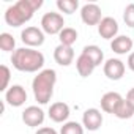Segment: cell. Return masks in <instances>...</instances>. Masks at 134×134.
<instances>
[{"label": "cell", "mask_w": 134, "mask_h": 134, "mask_svg": "<svg viewBox=\"0 0 134 134\" xmlns=\"http://www.w3.org/2000/svg\"><path fill=\"white\" fill-rule=\"evenodd\" d=\"M103 125V114L96 107H90L82 115V126L88 131H98Z\"/></svg>", "instance_id": "cell-8"}, {"label": "cell", "mask_w": 134, "mask_h": 134, "mask_svg": "<svg viewBox=\"0 0 134 134\" xmlns=\"http://www.w3.org/2000/svg\"><path fill=\"white\" fill-rule=\"evenodd\" d=\"M57 8L65 14H73L79 8L77 0H57Z\"/></svg>", "instance_id": "cell-20"}, {"label": "cell", "mask_w": 134, "mask_h": 134, "mask_svg": "<svg viewBox=\"0 0 134 134\" xmlns=\"http://www.w3.org/2000/svg\"><path fill=\"white\" fill-rule=\"evenodd\" d=\"M43 7V0H19L5 11V22L10 27H21L33 18V13Z\"/></svg>", "instance_id": "cell-1"}, {"label": "cell", "mask_w": 134, "mask_h": 134, "mask_svg": "<svg viewBox=\"0 0 134 134\" xmlns=\"http://www.w3.org/2000/svg\"><path fill=\"white\" fill-rule=\"evenodd\" d=\"M0 71H2V84H0V90L7 92L8 90V84H10V77H11V71L7 65L0 66Z\"/></svg>", "instance_id": "cell-23"}, {"label": "cell", "mask_w": 134, "mask_h": 134, "mask_svg": "<svg viewBox=\"0 0 134 134\" xmlns=\"http://www.w3.org/2000/svg\"><path fill=\"white\" fill-rule=\"evenodd\" d=\"M35 134H58V132L51 126H43V128H38V131Z\"/></svg>", "instance_id": "cell-25"}, {"label": "cell", "mask_w": 134, "mask_h": 134, "mask_svg": "<svg viewBox=\"0 0 134 134\" xmlns=\"http://www.w3.org/2000/svg\"><path fill=\"white\" fill-rule=\"evenodd\" d=\"M5 101L11 107H21L27 101V92L22 85H11L5 92Z\"/></svg>", "instance_id": "cell-9"}, {"label": "cell", "mask_w": 134, "mask_h": 134, "mask_svg": "<svg viewBox=\"0 0 134 134\" xmlns=\"http://www.w3.org/2000/svg\"><path fill=\"white\" fill-rule=\"evenodd\" d=\"M82 54L87 55V57L95 63V66H99V65L103 63V60H104V54H103L101 47H98V46H95V44L85 46V47L82 49Z\"/></svg>", "instance_id": "cell-17"}, {"label": "cell", "mask_w": 134, "mask_h": 134, "mask_svg": "<svg viewBox=\"0 0 134 134\" xmlns=\"http://www.w3.org/2000/svg\"><path fill=\"white\" fill-rule=\"evenodd\" d=\"M21 40L27 47H38L44 43V32L38 27H25L21 32Z\"/></svg>", "instance_id": "cell-6"}, {"label": "cell", "mask_w": 134, "mask_h": 134, "mask_svg": "<svg viewBox=\"0 0 134 134\" xmlns=\"http://www.w3.org/2000/svg\"><path fill=\"white\" fill-rule=\"evenodd\" d=\"M114 115L117 118H120V120H128V118H131L134 115V107L129 104V101L126 98H123V101L118 104V107H117Z\"/></svg>", "instance_id": "cell-19"}, {"label": "cell", "mask_w": 134, "mask_h": 134, "mask_svg": "<svg viewBox=\"0 0 134 134\" xmlns=\"http://www.w3.org/2000/svg\"><path fill=\"white\" fill-rule=\"evenodd\" d=\"M126 65H128V68H129L131 71H134V52H131V54L128 55V62H126Z\"/></svg>", "instance_id": "cell-26"}, {"label": "cell", "mask_w": 134, "mask_h": 134, "mask_svg": "<svg viewBox=\"0 0 134 134\" xmlns=\"http://www.w3.org/2000/svg\"><path fill=\"white\" fill-rule=\"evenodd\" d=\"M14 47H16V41H14L13 35H10L7 32L0 35V49L3 52H14L16 51Z\"/></svg>", "instance_id": "cell-21"}, {"label": "cell", "mask_w": 134, "mask_h": 134, "mask_svg": "<svg viewBox=\"0 0 134 134\" xmlns=\"http://www.w3.org/2000/svg\"><path fill=\"white\" fill-rule=\"evenodd\" d=\"M57 82V73L51 68L47 70H41L33 82H32V90H33V96L40 104H47L54 95V87Z\"/></svg>", "instance_id": "cell-3"}, {"label": "cell", "mask_w": 134, "mask_h": 134, "mask_svg": "<svg viewBox=\"0 0 134 134\" xmlns=\"http://www.w3.org/2000/svg\"><path fill=\"white\" fill-rule=\"evenodd\" d=\"M126 99H128V101H129V104L134 107V87H132V88L126 93Z\"/></svg>", "instance_id": "cell-27"}, {"label": "cell", "mask_w": 134, "mask_h": 134, "mask_svg": "<svg viewBox=\"0 0 134 134\" xmlns=\"http://www.w3.org/2000/svg\"><path fill=\"white\" fill-rule=\"evenodd\" d=\"M11 63L21 73H40L44 66V55L33 47H19L13 52Z\"/></svg>", "instance_id": "cell-2"}, {"label": "cell", "mask_w": 134, "mask_h": 134, "mask_svg": "<svg viewBox=\"0 0 134 134\" xmlns=\"http://www.w3.org/2000/svg\"><path fill=\"white\" fill-rule=\"evenodd\" d=\"M123 21L128 27H134V3H129L123 11Z\"/></svg>", "instance_id": "cell-24"}, {"label": "cell", "mask_w": 134, "mask_h": 134, "mask_svg": "<svg viewBox=\"0 0 134 134\" xmlns=\"http://www.w3.org/2000/svg\"><path fill=\"white\" fill-rule=\"evenodd\" d=\"M125 63L120 58H109L106 60L104 66H103V71L104 76L110 81H120L125 76Z\"/></svg>", "instance_id": "cell-5"}, {"label": "cell", "mask_w": 134, "mask_h": 134, "mask_svg": "<svg viewBox=\"0 0 134 134\" xmlns=\"http://www.w3.org/2000/svg\"><path fill=\"white\" fill-rule=\"evenodd\" d=\"M54 60L60 65V66H70L74 60V51L70 46L65 44H58L54 49Z\"/></svg>", "instance_id": "cell-14"}, {"label": "cell", "mask_w": 134, "mask_h": 134, "mask_svg": "<svg viewBox=\"0 0 134 134\" xmlns=\"http://www.w3.org/2000/svg\"><path fill=\"white\" fill-rule=\"evenodd\" d=\"M132 131H134V125H132Z\"/></svg>", "instance_id": "cell-28"}, {"label": "cell", "mask_w": 134, "mask_h": 134, "mask_svg": "<svg viewBox=\"0 0 134 134\" xmlns=\"http://www.w3.org/2000/svg\"><path fill=\"white\" fill-rule=\"evenodd\" d=\"M76 68H77V73H79L81 77H88V76L93 74V71H95L96 66H95V63L87 55L81 54L77 57V60H76Z\"/></svg>", "instance_id": "cell-16"}, {"label": "cell", "mask_w": 134, "mask_h": 134, "mask_svg": "<svg viewBox=\"0 0 134 134\" xmlns=\"http://www.w3.org/2000/svg\"><path fill=\"white\" fill-rule=\"evenodd\" d=\"M81 19L85 25H98L103 21L101 8L96 3H85L81 8Z\"/></svg>", "instance_id": "cell-7"}, {"label": "cell", "mask_w": 134, "mask_h": 134, "mask_svg": "<svg viewBox=\"0 0 134 134\" xmlns=\"http://www.w3.org/2000/svg\"><path fill=\"white\" fill-rule=\"evenodd\" d=\"M58 40H60V44H65V46L73 47V44L77 41V32H76L73 27H65V29L60 32Z\"/></svg>", "instance_id": "cell-18"}, {"label": "cell", "mask_w": 134, "mask_h": 134, "mask_svg": "<svg viewBox=\"0 0 134 134\" xmlns=\"http://www.w3.org/2000/svg\"><path fill=\"white\" fill-rule=\"evenodd\" d=\"M132 40L126 35H118L117 38H114L110 41V49L118 54V55H125V54H131L132 51Z\"/></svg>", "instance_id": "cell-15"}, {"label": "cell", "mask_w": 134, "mask_h": 134, "mask_svg": "<svg viewBox=\"0 0 134 134\" xmlns=\"http://www.w3.org/2000/svg\"><path fill=\"white\" fill-rule=\"evenodd\" d=\"M60 134H84V126L77 121H66L60 128Z\"/></svg>", "instance_id": "cell-22"}, {"label": "cell", "mask_w": 134, "mask_h": 134, "mask_svg": "<svg viewBox=\"0 0 134 134\" xmlns=\"http://www.w3.org/2000/svg\"><path fill=\"white\" fill-rule=\"evenodd\" d=\"M65 29V19L60 13H46L41 18V30L47 35H60V32Z\"/></svg>", "instance_id": "cell-4"}, {"label": "cell", "mask_w": 134, "mask_h": 134, "mask_svg": "<svg viewBox=\"0 0 134 134\" xmlns=\"http://www.w3.org/2000/svg\"><path fill=\"white\" fill-rule=\"evenodd\" d=\"M123 101V98H121V95L120 93H117V92H107V93H104L103 96H101V109H103V112H106V114H115V110H117V107H118V104Z\"/></svg>", "instance_id": "cell-13"}, {"label": "cell", "mask_w": 134, "mask_h": 134, "mask_svg": "<svg viewBox=\"0 0 134 134\" xmlns=\"http://www.w3.org/2000/svg\"><path fill=\"white\" fill-rule=\"evenodd\" d=\"M70 114H71L70 106L63 101H57V103L51 104V107H49V118L55 123H66Z\"/></svg>", "instance_id": "cell-11"}, {"label": "cell", "mask_w": 134, "mask_h": 134, "mask_svg": "<svg viewBox=\"0 0 134 134\" xmlns=\"http://www.w3.org/2000/svg\"><path fill=\"white\" fill-rule=\"evenodd\" d=\"M98 33L101 38L104 40H114L117 38V33H118V22L107 16V18H103V21L98 24Z\"/></svg>", "instance_id": "cell-12"}, {"label": "cell", "mask_w": 134, "mask_h": 134, "mask_svg": "<svg viewBox=\"0 0 134 134\" xmlns=\"http://www.w3.org/2000/svg\"><path fill=\"white\" fill-rule=\"evenodd\" d=\"M22 121L30 128H38L44 121V112L38 106H29L22 112Z\"/></svg>", "instance_id": "cell-10"}]
</instances>
